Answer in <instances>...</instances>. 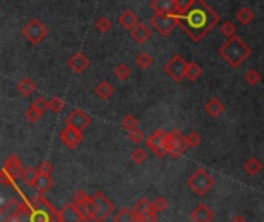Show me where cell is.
I'll use <instances>...</instances> for the list:
<instances>
[{
  "mask_svg": "<svg viewBox=\"0 0 264 222\" xmlns=\"http://www.w3.org/2000/svg\"><path fill=\"white\" fill-rule=\"evenodd\" d=\"M167 135L169 133H166L164 130H156V131L151 133L147 140H145V145H147V148L151 150V152L154 153V156L164 157V156L169 154V152H167Z\"/></svg>",
  "mask_w": 264,
  "mask_h": 222,
  "instance_id": "9",
  "label": "cell"
},
{
  "mask_svg": "<svg viewBox=\"0 0 264 222\" xmlns=\"http://www.w3.org/2000/svg\"><path fill=\"white\" fill-rule=\"evenodd\" d=\"M158 215H159V213L151 210L149 213H144V215H141L138 218V222H158Z\"/></svg>",
  "mask_w": 264,
  "mask_h": 222,
  "instance_id": "48",
  "label": "cell"
},
{
  "mask_svg": "<svg viewBox=\"0 0 264 222\" xmlns=\"http://www.w3.org/2000/svg\"><path fill=\"white\" fill-rule=\"evenodd\" d=\"M38 170H39V173H40V174H43V176H51V173L54 171V167H53V164H51V162L43 161V162H40V164H39Z\"/></svg>",
  "mask_w": 264,
  "mask_h": 222,
  "instance_id": "47",
  "label": "cell"
},
{
  "mask_svg": "<svg viewBox=\"0 0 264 222\" xmlns=\"http://www.w3.org/2000/svg\"><path fill=\"white\" fill-rule=\"evenodd\" d=\"M39 176H40V173H39L38 168H34V167H26V168H23L20 179H22L26 185H30V187H33V185L36 184V181L39 179Z\"/></svg>",
  "mask_w": 264,
  "mask_h": 222,
  "instance_id": "24",
  "label": "cell"
},
{
  "mask_svg": "<svg viewBox=\"0 0 264 222\" xmlns=\"http://www.w3.org/2000/svg\"><path fill=\"white\" fill-rule=\"evenodd\" d=\"M250 52H252L250 47L247 43H244L240 37H236V35L230 37L220 50H218V54H220L232 68L241 67L243 62L250 56Z\"/></svg>",
  "mask_w": 264,
  "mask_h": 222,
  "instance_id": "2",
  "label": "cell"
},
{
  "mask_svg": "<svg viewBox=\"0 0 264 222\" xmlns=\"http://www.w3.org/2000/svg\"><path fill=\"white\" fill-rule=\"evenodd\" d=\"M230 222H249L245 218H243V216H235Z\"/></svg>",
  "mask_w": 264,
  "mask_h": 222,
  "instance_id": "50",
  "label": "cell"
},
{
  "mask_svg": "<svg viewBox=\"0 0 264 222\" xmlns=\"http://www.w3.org/2000/svg\"><path fill=\"white\" fill-rule=\"evenodd\" d=\"M190 218L193 222H212L215 219V213L206 204H199L190 213Z\"/></svg>",
  "mask_w": 264,
  "mask_h": 222,
  "instance_id": "14",
  "label": "cell"
},
{
  "mask_svg": "<svg viewBox=\"0 0 264 222\" xmlns=\"http://www.w3.org/2000/svg\"><path fill=\"white\" fill-rule=\"evenodd\" d=\"M150 25L156 30L161 35H169L173 33V30L176 28L178 20L175 14H162V13H156L151 19H150Z\"/></svg>",
  "mask_w": 264,
  "mask_h": 222,
  "instance_id": "8",
  "label": "cell"
},
{
  "mask_svg": "<svg viewBox=\"0 0 264 222\" xmlns=\"http://www.w3.org/2000/svg\"><path fill=\"white\" fill-rule=\"evenodd\" d=\"M90 201H92V196H88L87 191H84V190H77V191L71 196V202L76 204L77 207L85 205V204H88Z\"/></svg>",
  "mask_w": 264,
  "mask_h": 222,
  "instance_id": "32",
  "label": "cell"
},
{
  "mask_svg": "<svg viewBox=\"0 0 264 222\" xmlns=\"http://www.w3.org/2000/svg\"><path fill=\"white\" fill-rule=\"evenodd\" d=\"M59 219L60 222H84V216H82L80 208L76 204L68 202L59 210Z\"/></svg>",
  "mask_w": 264,
  "mask_h": 222,
  "instance_id": "13",
  "label": "cell"
},
{
  "mask_svg": "<svg viewBox=\"0 0 264 222\" xmlns=\"http://www.w3.org/2000/svg\"><path fill=\"white\" fill-rule=\"evenodd\" d=\"M167 208H169V201L166 198L158 196L156 199L153 201V210L156 213H162V211H166Z\"/></svg>",
  "mask_w": 264,
  "mask_h": 222,
  "instance_id": "41",
  "label": "cell"
},
{
  "mask_svg": "<svg viewBox=\"0 0 264 222\" xmlns=\"http://www.w3.org/2000/svg\"><path fill=\"white\" fill-rule=\"evenodd\" d=\"M53 185H54V179L51 176H43L40 174L39 176V179L36 181V184L33 185V188L38 191L39 194H45L47 191H50L53 188Z\"/></svg>",
  "mask_w": 264,
  "mask_h": 222,
  "instance_id": "22",
  "label": "cell"
},
{
  "mask_svg": "<svg viewBox=\"0 0 264 222\" xmlns=\"http://www.w3.org/2000/svg\"><path fill=\"white\" fill-rule=\"evenodd\" d=\"M63 108H65V102H63L60 97H57V96H54V97H51L50 99V110L53 111V113H60Z\"/></svg>",
  "mask_w": 264,
  "mask_h": 222,
  "instance_id": "39",
  "label": "cell"
},
{
  "mask_svg": "<svg viewBox=\"0 0 264 222\" xmlns=\"http://www.w3.org/2000/svg\"><path fill=\"white\" fill-rule=\"evenodd\" d=\"M187 64H189V62H186L183 59V56L176 54V56H173L166 65H164V71H166V74L170 79H173L175 82H181L186 77Z\"/></svg>",
  "mask_w": 264,
  "mask_h": 222,
  "instance_id": "10",
  "label": "cell"
},
{
  "mask_svg": "<svg viewBox=\"0 0 264 222\" xmlns=\"http://www.w3.org/2000/svg\"><path fill=\"white\" fill-rule=\"evenodd\" d=\"M136 64H138V67H141L142 69H145L153 64V57L149 54V52H141V54H138V57H136Z\"/></svg>",
  "mask_w": 264,
  "mask_h": 222,
  "instance_id": "36",
  "label": "cell"
},
{
  "mask_svg": "<svg viewBox=\"0 0 264 222\" xmlns=\"http://www.w3.org/2000/svg\"><path fill=\"white\" fill-rule=\"evenodd\" d=\"M244 81L247 82L249 85H252V86H255V85H258L260 82H261V74L258 73L257 69H249L247 73H245V76H244Z\"/></svg>",
  "mask_w": 264,
  "mask_h": 222,
  "instance_id": "34",
  "label": "cell"
},
{
  "mask_svg": "<svg viewBox=\"0 0 264 222\" xmlns=\"http://www.w3.org/2000/svg\"><path fill=\"white\" fill-rule=\"evenodd\" d=\"M92 205H93V222H104L114 210V205L101 191H96L92 196Z\"/></svg>",
  "mask_w": 264,
  "mask_h": 222,
  "instance_id": "5",
  "label": "cell"
},
{
  "mask_svg": "<svg viewBox=\"0 0 264 222\" xmlns=\"http://www.w3.org/2000/svg\"><path fill=\"white\" fill-rule=\"evenodd\" d=\"M114 76L119 79V81H127V79L130 77V74H132V69H130V67L127 65V64H119V65H116L114 67Z\"/></svg>",
  "mask_w": 264,
  "mask_h": 222,
  "instance_id": "33",
  "label": "cell"
},
{
  "mask_svg": "<svg viewBox=\"0 0 264 222\" xmlns=\"http://www.w3.org/2000/svg\"><path fill=\"white\" fill-rule=\"evenodd\" d=\"M187 185L195 194H198V196H204V194H207L213 188L215 179L210 176V173L206 170V168L201 167V168H198V170H195V173L189 177Z\"/></svg>",
  "mask_w": 264,
  "mask_h": 222,
  "instance_id": "4",
  "label": "cell"
},
{
  "mask_svg": "<svg viewBox=\"0 0 264 222\" xmlns=\"http://www.w3.org/2000/svg\"><path fill=\"white\" fill-rule=\"evenodd\" d=\"M22 34L28 39L31 43L38 45V43L43 42L45 37L48 35V28L45 26V23L39 19H33L25 25V28L22 30Z\"/></svg>",
  "mask_w": 264,
  "mask_h": 222,
  "instance_id": "6",
  "label": "cell"
},
{
  "mask_svg": "<svg viewBox=\"0 0 264 222\" xmlns=\"http://www.w3.org/2000/svg\"><path fill=\"white\" fill-rule=\"evenodd\" d=\"M236 19H238V22L243 25H249L253 20V11L247 6H243L241 10L236 13Z\"/></svg>",
  "mask_w": 264,
  "mask_h": 222,
  "instance_id": "30",
  "label": "cell"
},
{
  "mask_svg": "<svg viewBox=\"0 0 264 222\" xmlns=\"http://www.w3.org/2000/svg\"><path fill=\"white\" fill-rule=\"evenodd\" d=\"M129 137H130V140L133 142V144H136V145H139L141 142H144V139H145L144 131L139 130V128H134V130L129 131Z\"/></svg>",
  "mask_w": 264,
  "mask_h": 222,
  "instance_id": "42",
  "label": "cell"
},
{
  "mask_svg": "<svg viewBox=\"0 0 264 222\" xmlns=\"http://www.w3.org/2000/svg\"><path fill=\"white\" fill-rule=\"evenodd\" d=\"M59 137H60V142L65 147H68V148H77L82 144L84 135H82V131H79V130H75V128H71V127H65L60 131Z\"/></svg>",
  "mask_w": 264,
  "mask_h": 222,
  "instance_id": "12",
  "label": "cell"
},
{
  "mask_svg": "<svg viewBox=\"0 0 264 222\" xmlns=\"http://www.w3.org/2000/svg\"><path fill=\"white\" fill-rule=\"evenodd\" d=\"M130 35H132V39L136 43H144V42H147L151 37L153 33H151V30L145 23H139V25H136L134 28L130 31Z\"/></svg>",
  "mask_w": 264,
  "mask_h": 222,
  "instance_id": "16",
  "label": "cell"
},
{
  "mask_svg": "<svg viewBox=\"0 0 264 222\" xmlns=\"http://www.w3.org/2000/svg\"><path fill=\"white\" fill-rule=\"evenodd\" d=\"M121 125L124 130L127 131H132L134 128H138V119H136L134 116H132V114H129V116H125L121 122Z\"/></svg>",
  "mask_w": 264,
  "mask_h": 222,
  "instance_id": "38",
  "label": "cell"
},
{
  "mask_svg": "<svg viewBox=\"0 0 264 222\" xmlns=\"http://www.w3.org/2000/svg\"><path fill=\"white\" fill-rule=\"evenodd\" d=\"M31 106H33V108H34L36 111H39V113L42 114V116H43L45 111L50 110V102H48L47 99H45L43 96H38V97H36V99L33 101Z\"/></svg>",
  "mask_w": 264,
  "mask_h": 222,
  "instance_id": "31",
  "label": "cell"
},
{
  "mask_svg": "<svg viewBox=\"0 0 264 222\" xmlns=\"http://www.w3.org/2000/svg\"><path fill=\"white\" fill-rule=\"evenodd\" d=\"M90 123H92V118H90L85 111H82L80 108H75L65 118V127H71L82 133H84V130L90 125Z\"/></svg>",
  "mask_w": 264,
  "mask_h": 222,
  "instance_id": "11",
  "label": "cell"
},
{
  "mask_svg": "<svg viewBox=\"0 0 264 222\" xmlns=\"http://www.w3.org/2000/svg\"><path fill=\"white\" fill-rule=\"evenodd\" d=\"M201 74H203V68L198 64H195V62H189L187 68H186V77L189 81H196Z\"/></svg>",
  "mask_w": 264,
  "mask_h": 222,
  "instance_id": "29",
  "label": "cell"
},
{
  "mask_svg": "<svg viewBox=\"0 0 264 222\" xmlns=\"http://www.w3.org/2000/svg\"><path fill=\"white\" fill-rule=\"evenodd\" d=\"M22 204H23V202H19L16 198L8 201L5 205L2 207V210H0V216H2V221L6 219V218H10V216H14L16 213L20 210Z\"/></svg>",
  "mask_w": 264,
  "mask_h": 222,
  "instance_id": "21",
  "label": "cell"
},
{
  "mask_svg": "<svg viewBox=\"0 0 264 222\" xmlns=\"http://www.w3.org/2000/svg\"><path fill=\"white\" fill-rule=\"evenodd\" d=\"M2 222H19V219H17V218H16V215H14V216H10V218L3 219Z\"/></svg>",
  "mask_w": 264,
  "mask_h": 222,
  "instance_id": "51",
  "label": "cell"
},
{
  "mask_svg": "<svg viewBox=\"0 0 264 222\" xmlns=\"http://www.w3.org/2000/svg\"><path fill=\"white\" fill-rule=\"evenodd\" d=\"M88 65H90V62L82 52H76V54H73L68 59V67L75 71V73H84V71L88 68Z\"/></svg>",
  "mask_w": 264,
  "mask_h": 222,
  "instance_id": "17",
  "label": "cell"
},
{
  "mask_svg": "<svg viewBox=\"0 0 264 222\" xmlns=\"http://www.w3.org/2000/svg\"><path fill=\"white\" fill-rule=\"evenodd\" d=\"M132 161L136 165H142L145 161H147V153H145L144 148H134L132 153Z\"/></svg>",
  "mask_w": 264,
  "mask_h": 222,
  "instance_id": "35",
  "label": "cell"
},
{
  "mask_svg": "<svg viewBox=\"0 0 264 222\" xmlns=\"http://www.w3.org/2000/svg\"><path fill=\"white\" fill-rule=\"evenodd\" d=\"M117 22H119V25L122 26V28L132 31L136 25H139V20H138V16H136L133 11L130 10H125L119 19H117Z\"/></svg>",
  "mask_w": 264,
  "mask_h": 222,
  "instance_id": "19",
  "label": "cell"
},
{
  "mask_svg": "<svg viewBox=\"0 0 264 222\" xmlns=\"http://www.w3.org/2000/svg\"><path fill=\"white\" fill-rule=\"evenodd\" d=\"M96 30L99 33H107L108 30L112 28V22L107 19V17H99V19L96 20Z\"/></svg>",
  "mask_w": 264,
  "mask_h": 222,
  "instance_id": "43",
  "label": "cell"
},
{
  "mask_svg": "<svg viewBox=\"0 0 264 222\" xmlns=\"http://www.w3.org/2000/svg\"><path fill=\"white\" fill-rule=\"evenodd\" d=\"M26 204L31 208L30 222H60L59 210L54 208L51 204L43 198V194H36L30 198Z\"/></svg>",
  "mask_w": 264,
  "mask_h": 222,
  "instance_id": "3",
  "label": "cell"
},
{
  "mask_svg": "<svg viewBox=\"0 0 264 222\" xmlns=\"http://www.w3.org/2000/svg\"><path fill=\"white\" fill-rule=\"evenodd\" d=\"M193 0H175V13H186Z\"/></svg>",
  "mask_w": 264,
  "mask_h": 222,
  "instance_id": "46",
  "label": "cell"
},
{
  "mask_svg": "<svg viewBox=\"0 0 264 222\" xmlns=\"http://www.w3.org/2000/svg\"><path fill=\"white\" fill-rule=\"evenodd\" d=\"M3 170H5L8 174H10L14 181L17 179V177H20V176H22V171H23L20 157L16 156V154H11L10 157L6 159V162H5V165H3Z\"/></svg>",
  "mask_w": 264,
  "mask_h": 222,
  "instance_id": "15",
  "label": "cell"
},
{
  "mask_svg": "<svg viewBox=\"0 0 264 222\" xmlns=\"http://www.w3.org/2000/svg\"><path fill=\"white\" fill-rule=\"evenodd\" d=\"M243 168H244V171L247 173V174L257 176L263 170V164L260 162V159H257V157H249L247 161L244 162Z\"/></svg>",
  "mask_w": 264,
  "mask_h": 222,
  "instance_id": "27",
  "label": "cell"
},
{
  "mask_svg": "<svg viewBox=\"0 0 264 222\" xmlns=\"http://www.w3.org/2000/svg\"><path fill=\"white\" fill-rule=\"evenodd\" d=\"M220 31L226 35V37H233L235 33H236V25L230 20H226L221 26H220Z\"/></svg>",
  "mask_w": 264,
  "mask_h": 222,
  "instance_id": "37",
  "label": "cell"
},
{
  "mask_svg": "<svg viewBox=\"0 0 264 222\" xmlns=\"http://www.w3.org/2000/svg\"><path fill=\"white\" fill-rule=\"evenodd\" d=\"M13 182H14L13 177L8 174L5 170H2V173H0V184H2V185H13Z\"/></svg>",
  "mask_w": 264,
  "mask_h": 222,
  "instance_id": "49",
  "label": "cell"
},
{
  "mask_svg": "<svg viewBox=\"0 0 264 222\" xmlns=\"http://www.w3.org/2000/svg\"><path fill=\"white\" fill-rule=\"evenodd\" d=\"M17 91H19L22 96H25V97H30L34 91H36V84L31 81L30 77H23V79H20L19 82H17Z\"/></svg>",
  "mask_w": 264,
  "mask_h": 222,
  "instance_id": "23",
  "label": "cell"
},
{
  "mask_svg": "<svg viewBox=\"0 0 264 222\" xmlns=\"http://www.w3.org/2000/svg\"><path fill=\"white\" fill-rule=\"evenodd\" d=\"M150 6L154 13H162V14L175 13V0H151Z\"/></svg>",
  "mask_w": 264,
  "mask_h": 222,
  "instance_id": "18",
  "label": "cell"
},
{
  "mask_svg": "<svg viewBox=\"0 0 264 222\" xmlns=\"http://www.w3.org/2000/svg\"><path fill=\"white\" fill-rule=\"evenodd\" d=\"M151 210H153V202L149 201V198H141L133 207V211L136 213V216H138V218L141 215H144V213H149Z\"/></svg>",
  "mask_w": 264,
  "mask_h": 222,
  "instance_id": "28",
  "label": "cell"
},
{
  "mask_svg": "<svg viewBox=\"0 0 264 222\" xmlns=\"http://www.w3.org/2000/svg\"><path fill=\"white\" fill-rule=\"evenodd\" d=\"M201 136H199V133L196 131H192V133H189V135L186 136V142H187V147L189 148H195L198 147L199 144H201Z\"/></svg>",
  "mask_w": 264,
  "mask_h": 222,
  "instance_id": "40",
  "label": "cell"
},
{
  "mask_svg": "<svg viewBox=\"0 0 264 222\" xmlns=\"http://www.w3.org/2000/svg\"><path fill=\"white\" fill-rule=\"evenodd\" d=\"M25 118H26V120H28V122L36 123V122H39V120H40L42 114H40L39 111H36V110L33 108V106H30V108L25 111Z\"/></svg>",
  "mask_w": 264,
  "mask_h": 222,
  "instance_id": "45",
  "label": "cell"
},
{
  "mask_svg": "<svg viewBox=\"0 0 264 222\" xmlns=\"http://www.w3.org/2000/svg\"><path fill=\"white\" fill-rule=\"evenodd\" d=\"M204 111L210 118H218L224 113V105L220 99H218V97H213V99H210L204 105Z\"/></svg>",
  "mask_w": 264,
  "mask_h": 222,
  "instance_id": "20",
  "label": "cell"
},
{
  "mask_svg": "<svg viewBox=\"0 0 264 222\" xmlns=\"http://www.w3.org/2000/svg\"><path fill=\"white\" fill-rule=\"evenodd\" d=\"M173 14H175L181 30L193 42H201L220 23V16L204 0H193L186 13Z\"/></svg>",
  "mask_w": 264,
  "mask_h": 222,
  "instance_id": "1",
  "label": "cell"
},
{
  "mask_svg": "<svg viewBox=\"0 0 264 222\" xmlns=\"http://www.w3.org/2000/svg\"><path fill=\"white\" fill-rule=\"evenodd\" d=\"M94 93L96 96H99L101 99H108V97H112L113 93H114V88L110 82H107V81H102V82H99L94 88Z\"/></svg>",
  "mask_w": 264,
  "mask_h": 222,
  "instance_id": "26",
  "label": "cell"
},
{
  "mask_svg": "<svg viewBox=\"0 0 264 222\" xmlns=\"http://www.w3.org/2000/svg\"><path fill=\"white\" fill-rule=\"evenodd\" d=\"M186 136L179 130H173L167 135V152L173 159H179L187 150Z\"/></svg>",
  "mask_w": 264,
  "mask_h": 222,
  "instance_id": "7",
  "label": "cell"
},
{
  "mask_svg": "<svg viewBox=\"0 0 264 222\" xmlns=\"http://www.w3.org/2000/svg\"><path fill=\"white\" fill-rule=\"evenodd\" d=\"M113 222H138V216H136L133 208H121L114 215Z\"/></svg>",
  "mask_w": 264,
  "mask_h": 222,
  "instance_id": "25",
  "label": "cell"
},
{
  "mask_svg": "<svg viewBox=\"0 0 264 222\" xmlns=\"http://www.w3.org/2000/svg\"><path fill=\"white\" fill-rule=\"evenodd\" d=\"M80 213L84 216V221H93V205H92V201L85 205H80Z\"/></svg>",
  "mask_w": 264,
  "mask_h": 222,
  "instance_id": "44",
  "label": "cell"
}]
</instances>
